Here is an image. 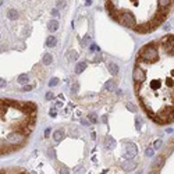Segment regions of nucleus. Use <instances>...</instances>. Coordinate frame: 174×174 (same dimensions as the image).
Masks as SVG:
<instances>
[{
    "label": "nucleus",
    "instance_id": "f257e3e1",
    "mask_svg": "<svg viewBox=\"0 0 174 174\" xmlns=\"http://www.w3.org/2000/svg\"><path fill=\"white\" fill-rule=\"evenodd\" d=\"M134 89L143 111L156 124L174 121V35L142 46L132 73Z\"/></svg>",
    "mask_w": 174,
    "mask_h": 174
},
{
    "label": "nucleus",
    "instance_id": "f03ea898",
    "mask_svg": "<svg viewBox=\"0 0 174 174\" xmlns=\"http://www.w3.org/2000/svg\"><path fill=\"white\" fill-rule=\"evenodd\" d=\"M109 15L138 33L156 31L174 10V0H105Z\"/></svg>",
    "mask_w": 174,
    "mask_h": 174
},
{
    "label": "nucleus",
    "instance_id": "7ed1b4c3",
    "mask_svg": "<svg viewBox=\"0 0 174 174\" xmlns=\"http://www.w3.org/2000/svg\"><path fill=\"white\" fill-rule=\"evenodd\" d=\"M56 43H57V39H56L55 36H49V38H47V42H46V45H47L49 47H55Z\"/></svg>",
    "mask_w": 174,
    "mask_h": 174
},
{
    "label": "nucleus",
    "instance_id": "20e7f679",
    "mask_svg": "<svg viewBox=\"0 0 174 174\" xmlns=\"http://www.w3.org/2000/svg\"><path fill=\"white\" fill-rule=\"evenodd\" d=\"M127 155L130 156V157H134L135 155H137V149H135V146L131 143L130 146H128V151H127Z\"/></svg>",
    "mask_w": 174,
    "mask_h": 174
},
{
    "label": "nucleus",
    "instance_id": "39448f33",
    "mask_svg": "<svg viewBox=\"0 0 174 174\" xmlns=\"http://www.w3.org/2000/svg\"><path fill=\"white\" fill-rule=\"evenodd\" d=\"M109 68H110V73H111V74H113V75H116V74H117V73H119V67H117V65L114 64V63H109Z\"/></svg>",
    "mask_w": 174,
    "mask_h": 174
},
{
    "label": "nucleus",
    "instance_id": "423d86ee",
    "mask_svg": "<svg viewBox=\"0 0 174 174\" xmlns=\"http://www.w3.org/2000/svg\"><path fill=\"white\" fill-rule=\"evenodd\" d=\"M85 67H87V64H85V61H81L79 64H77V67H75V71L79 74V73H82L84 70H85Z\"/></svg>",
    "mask_w": 174,
    "mask_h": 174
},
{
    "label": "nucleus",
    "instance_id": "0eeeda50",
    "mask_svg": "<svg viewBox=\"0 0 174 174\" xmlns=\"http://www.w3.org/2000/svg\"><path fill=\"white\" fill-rule=\"evenodd\" d=\"M17 15H18V13H17L15 10H9L7 11V17H9L10 20H15Z\"/></svg>",
    "mask_w": 174,
    "mask_h": 174
},
{
    "label": "nucleus",
    "instance_id": "6e6552de",
    "mask_svg": "<svg viewBox=\"0 0 174 174\" xmlns=\"http://www.w3.org/2000/svg\"><path fill=\"white\" fill-rule=\"evenodd\" d=\"M28 81H29V77L27 75V74H22V75L18 77V82L20 84H27Z\"/></svg>",
    "mask_w": 174,
    "mask_h": 174
},
{
    "label": "nucleus",
    "instance_id": "1a4fd4ad",
    "mask_svg": "<svg viewBox=\"0 0 174 174\" xmlns=\"http://www.w3.org/2000/svg\"><path fill=\"white\" fill-rule=\"evenodd\" d=\"M106 146H107L109 149H113V148L116 146V142H114V139H113V138H107V139H106Z\"/></svg>",
    "mask_w": 174,
    "mask_h": 174
},
{
    "label": "nucleus",
    "instance_id": "9d476101",
    "mask_svg": "<svg viewBox=\"0 0 174 174\" xmlns=\"http://www.w3.org/2000/svg\"><path fill=\"white\" fill-rule=\"evenodd\" d=\"M57 28H59V22H57V21L53 20V21L49 22V29H50V31H56Z\"/></svg>",
    "mask_w": 174,
    "mask_h": 174
},
{
    "label": "nucleus",
    "instance_id": "9b49d317",
    "mask_svg": "<svg viewBox=\"0 0 174 174\" xmlns=\"http://www.w3.org/2000/svg\"><path fill=\"white\" fill-rule=\"evenodd\" d=\"M52 60H53V59H52V55H49V53H47V55H45L43 56V64H50V63H52Z\"/></svg>",
    "mask_w": 174,
    "mask_h": 174
},
{
    "label": "nucleus",
    "instance_id": "f8f14e48",
    "mask_svg": "<svg viewBox=\"0 0 174 174\" xmlns=\"http://www.w3.org/2000/svg\"><path fill=\"white\" fill-rule=\"evenodd\" d=\"M53 137H55V141H60V139H61V137H63V132H61V131H56L55 132V135H53Z\"/></svg>",
    "mask_w": 174,
    "mask_h": 174
},
{
    "label": "nucleus",
    "instance_id": "ddd939ff",
    "mask_svg": "<svg viewBox=\"0 0 174 174\" xmlns=\"http://www.w3.org/2000/svg\"><path fill=\"white\" fill-rule=\"evenodd\" d=\"M57 82H59V79H57V78H53V79L49 82V85H50V87H55V85H57Z\"/></svg>",
    "mask_w": 174,
    "mask_h": 174
},
{
    "label": "nucleus",
    "instance_id": "4468645a",
    "mask_svg": "<svg viewBox=\"0 0 174 174\" xmlns=\"http://www.w3.org/2000/svg\"><path fill=\"white\" fill-rule=\"evenodd\" d=\"M160 163H162V157H157V159H156V162H155V164H153V167H157Z\"/></svg>",
    "mask_w": 174,
    "mask_h": 174
},
{
    "label": "nucleus",
    "instance_id": "2eb2a0df",
    "mask_svg": "<svg viewBox=\"0 0 174 174\" xmlns=\"http://www.w3.org/2000/svg\"><path fill=\"white\" fill-rule=\"evenodd\" d=\"M113 87H114V82H113V81H109V84L106 85V88H107V89H113Z\"/></svg>",
    "mask_w": 174,
    "mask_h": 174
},
{
    "label": "nucleus",
    "instance_id": "dca6fc26",
    "mask_svg": "<svg viewBox=\"0 0 174 174\" xmlns=\"http://www.w3.org/2000/svg\"><path fill=\"white\" fill-rule=\"evenodd\" d=\"M4 87H6V81H4L3 78H0V89H1V88H4Z\"/></svg>",
    "mask_w": 174,
    "mask_h": 174
},
{
    "label": "nucleus",
    "instance_id": "f3484780",
    "mask_svg": "<svg viewBox=\"0 0 174 174\" xmlns=\"http://www.w3.org/2000/svg\"><path fill=\"white\" fill-rule=\"evenodd\" d=\"M162 145V141H156V143H155V148H159Z\"/></svg>",
    "mask_w": 174,
    "mask_h": 174
},
{
    "label": "nucleus",
    "instance_id": "a211bd4d",
    "mask_svg": "<svg viewBox=\"0 0 174 174\" xmlns=\"http://www.w3.org/2000/svg\"><path fill=\"white\" fill-rule=\"evenodd\" d=\"M31 89H32L31 85H29V87H24V91H31Z\"/></svg>",
    "mask_w": 174,
    "mask_h": 174
},
{
    "label": "nucleus",
    "instance_id": "6ab92c4d",
    "mask_svg": "<svg viewBox=\"0 0 174 174\" xmlns=\"http://www.w3.org/2000/svg\"><path fill=\"white\" fill-rule=\"evenodd\" d=\"M53 98V95H52V93H47V95H46V99H52Z\"/></svg>",
    "mask_w": 174,
    "mask_h": 174
},
{
    "label": "nucleus",
    "instance_id": "aec40b11",
    "mask_svg": "<svg viewBox=\"0 0 174 174\" xmlns=\"http://www.w3.org/2000/svg\"><path fill=\"white\" fill-rule=\"evenodd\" d=\"M152 151H151V149H149V151H146V155H148V156H151V155H152Z\"/></svg>",
    "mask_w": 174,
    "mask_h": 174
}]
</instances>
